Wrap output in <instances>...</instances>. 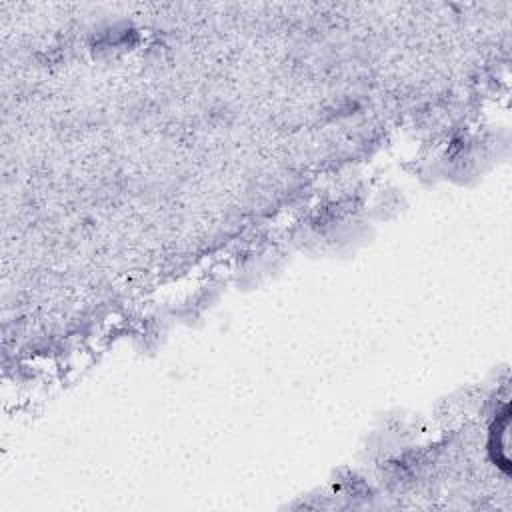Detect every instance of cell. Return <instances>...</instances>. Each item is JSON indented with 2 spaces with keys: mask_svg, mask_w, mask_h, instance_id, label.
<instances>
[{
  "mask_svg": "<svg viewBox=\"0 0 512 512\" xmlns=\"http://www.w3.org/2000/svg\"><path fill=\"white\" fill-rule=\"evenodd\" d=\"M372 238L368 212L350 204L318 208L292 230L290 244L294 250L314 258H348L354 256Z\"/></svg>",
  "mask_w": 512,
  "mask_h": 512,
  "instance_id": "obj_1",
  "label": "cell"
},
{
  "mask_svg": "<svg viewBox=\"0 0 512 512\" xmlns=\"http://www.w3.org/2000/svg\"><path fill=\"white\" fill-rule=\"evenodd\" d=\"M292 244L280 238H264L252 242L238 254L232 280L238 290H256L278 278L292 260Z\"/></svg>",
  "mask_w": 512,
  "mask_h": 512,
  "instance_id": "obj_2",
  "label": "cell"
},
{
  "mask_svg": "<svg viewBox=\"0 0 512 512\" xmlns=\"http://www.w3.org/2000/svg\"><path fill=\"white\" fill-rule=\"evenodd\" d=\"M496 158L498 152L492 140L478 134L466 136L448 148L442 172L454 184L472 186L494 168Z\"/></svg>",
  "mask_w": 512,
  "mask_h": 512,
  "instance_id": "obj_3",
  "label": "cell"
},
{
  "mask_svg": "<svg viewBox=\"0 0 512 512\" xmlns=\"http://www.w3.org/2000/svg\"><path fill=\"white\" fill-rule=\"evenodd\" d=\"M220 300H222V284L208 280L196 286V290L188 292L178 304H174L170 314L176 322L188 328H200L206 324L208 316L216 310Z\"/></svg>",
  "mask_w": 512,
  "mask_h": 512,
  "instance_id": "obj_4",
  "label": "cell"
},
{
  "mask_svg": "<svg viewBox=\"0 0 512 512\" xmlns=\"http://www.w3.org/2000/svg\"><path fill=\"white\" fill-rule=\"evenodd\" d=\"M170 312H146L132 328V348L140 356H156L170 338L172 328Z\"/></svg>",
  "mask_w": 512,
  "mask_h": 512,
  "instance_id": "obj_5",
  "label": "cell"
}]
</instances>
